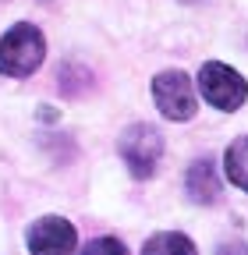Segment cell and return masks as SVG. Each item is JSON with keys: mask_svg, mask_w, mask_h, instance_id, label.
<instances>
[{"mask_svg": "<svg viewBox=\"0 0 248 255\" xmlns=\"http://www.w3.org/2000/svg\"><path fill=\"white\" fill-rule=\"evenodd\" d=\"M142 255H199L192 238H184L177 231H163V234H152L142 248Z\"/></svg>", "mask_w": 248, "mask_h": 255, "instance_id": "cell-7", "label": "cell"}, {"mask_svg": "<svg viewBox=\"0 0 248 255\" xmlns=\"http://www.w3.org/2000/svg\"><path fill=\"white\" fill-rule=\"evenodd\" d=\"M78 234L68 220L60 216H43L28 227V252L32 255H75Z\"/></svg>", "mask_w": 248, "mask_h": 255, "instance_id": "cell-5", "label": "cell"}, {"mask_svg": "<svg viewBox=\"0 0 248 255\" xmlns=\"http://www.w3.org/2000/svg\"><path fill=\"white\" fill-rule=\"evenodd\" d=\"M199 89H202V96H206V103H213L216 110H227V114L238 110V107L248 100V82H245L234 68L220 64V60L202 64Z\"/></svg>", "mask_w": 248, "mask_h": 255, "instance_id": "cell-2", "label": "cell"}, {"mask_svg": "<svg viewBox=\"0 0 248 255\" xmlns=\"http://www.w3.org/2000/svg\"><path fill=\"white\" fill-rule=\"evenodd\" d=\"M82 255H128V248H124L117 238H96V241H89L82 248Z\"/></svg>", "mask_w": 248, "mask_h": 255, "instance_id": "cell-9", "label": "cell"}, {"mask_svg": "<svg viewBox=\"0 0 248 255\" xmlns=\"http://www.w3.org/2000/svg\"><path fill=\"white\" fill-rule=\"evenodd\" d=\"M121 156L135 177H152L163 156V135L152 124H131L121 135Z\"/></svg>", "mask_w": 248, "mask_h": 255, "instance_id": "cell-3", "label": "cell"}, {"mask_svg": "<svg viewBox=\"0 0 248 255\" xmlns=\"http://www.w3.org/2000/svg\"><path fill=\"white\" fill-rule=\"evenodd\" d=\"M216 255H248V245H241V241H231V245H224Z\"/></svg>", "mask_w": 248, "mask_h": 255, "instance_id": "cell-10", "label": "cell"}, {"mask_svg": "<svg viewBox=\"0 0 248 255\" xmlns=\"http://www.w3.org/2000/svg\"><path fill=\"white\" fill-rule=\"evenodd\" d=\"M152 100L167 121H192L195 117V85L184 71H163L152 78Z\"/></svg>", "mask_w": 248, "mask_h": 255, "instance_id": "cell-4", "label": "cell"}, {"mask_svg": "<svg viewBox=\"0 0 248 255\" xmlns=\"http://www.w3.org/2000/svg\"><path fill=\"white\" fill-rule=\"evenodd\" d=\"M46 43L43 32L28 21H18L14 28H7V36L0 39V75L7 78H28L39 64H43Z\"/></svg>", "mask_w": 248, "mask_h": 255, "instance_id": "cell-1", "label": "cell"}, {"mask_svg": "<svg viewBox=\"0 0 248 255\" xmlns=\"http://www.w3.org/2000/svg\"><path fill=\"white\" fill-rule=\"evenodd\" d=\"M224 163H227V177H231L241 191H248V135H241V138H234V142L227 145Z\"/></svg>", "mask_w": 248, "mask_h": 255, "instance_id": "cell-8", "label": "cell"}, {"mask_svg": "<svg viewBox=\"0 0 248 255\" xmlns=\"http://www.w3.org/2000/svg\"><path fill=\"white\" fill-rule=\"evenodd\" d=\"M184 184H188V195H192L195 202H202V206L220 202V174H216V163H213V159H195V163L188 167Z\"/></svg>", "mask_w": 248, "mask_h": 255, "instance_id": "cell-6", "label": "cell"}]
</instances>
